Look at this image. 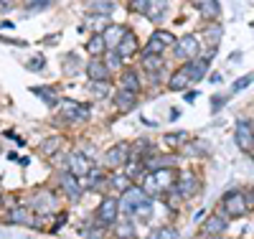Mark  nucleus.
<instances>
[{
  "mask_svg": "<svg viewBox=\"0 0 254 239\" xmlns=\"http://www.w3.org/2000/svg\"><path fill=\"white\" fill-rule=\"evenodd\" d=\"M89 8L97 10V15H110L117 5H115V3H104V0H99V3H89Z\"/></svg>",
  "mask_w": 254,
  "mask_h": 239,
  "instance_id": "473e14b6",
  "label": "nucleus"
},
{
  "mask_svg": "<svg viewBox=\"0 0 254 239\" xmlns=\"http://www.w3.org/2000/svg\"><path fill=\"white\" fill-rule=\"evenodd\" d=\"M188 84H193V81H190V77L183 69H178V72L171 74V79H168V89H171V92H183Z\"/></svg>",
  "mask_w": 254,
  "mask_h": 239,
  "instance_id": "aec40b11",
  "label": "nucleus"
},
{
  "mask_svg": "<svg viewBox=\"0 0 254 239\" xmlns=\"http://www.w3.org/2000/svg\"><path fill=\"white\" fill-rule=\"evenodd\" d=\"M87 74L92 81H110V69L104 67L102 59H89L87 61Z\"/></svg>",
  "mask_w": 254,
  "mask_h": 239,
  "instance_id": "2eb2a0df",
  "label": "nucleus"
},
{
  "mask_svg": "<svg viewBox=\"0 0 254 239\" xmlns=\"http://www.w3.org/2000/svg\"><path fill=\"white\" fill-rule=\"evenodd\" d=\"M181 69L190 77V81H201V79L206 77V72H208V61H203V59L198 56V59H193V61H186Z\"/></svg>",
  "mask_w": 254,
  "mask_h": 239,
  "instance_id": "f8f14e48",
  "label": "nucleus"
},
{
  "mask_svg": "<svg viewBox=\"0 0 254 239\" xmlns=\"http://www.w3.org/2000/svg\"><path fill=\"white\" fill-rule=\"evenodd\" d=\"M201 191V181H198V176L196 173H190V170H186L183 176H178V183H176V188L171 191V193H181V196H196V193Z\"/></svg>",
  "mask_w": 254,
  "mask_h": 239,
  "instance_id": "0eeeda50",
  "label": "nucleus"
},
{
  "mask_svg": "<svg viewBox=\"0 0 254 239\" xmlns=\"http://www.w3.org/2000/svg\"><path fill=\"white\" fill-rule=\"evenodd\" d=\"M145 239H178V229L176 227H158L147 234Z\"/></svg>",
  "mask_w": 254,
  "mask_h": 239,
  "instance_id": "a878e982",
  "label": "nucleus"
},
{
  "mask_svg": "<svg viewBox=\"0 0 254 239\" xmlns=\"http://www.w3.org/2000/svg\"><path fill=\"white\" fill-rule=\"evenodd\" d=\"M234 143L239 145V150H244V153H254V127H252V122H247V120L237 122Z\"/></svg>",
  "mask_w": 254,
  "mask_h": 239,
  "instance_id": "423d86ee",
  "label": "nucleus"
},
{
  "mask_svg": "<svg viewBox=\"0 0 254 239\" xmlns=\"http://www.w3.org/2000/svg\"><path fill=\"white\" fill-rule=\"evenodd\" d=\"M69 165H71L69 173H74L76 178H84V176H89V173L94 170L92 168V158L89 156H79V153L69 156Z\"/></svg>",
  "mask_w": 254,
  "mask_h": 239,
  "instance_id": "9b49d317",
  "label": "nucleus"
},
{
  "mask_svg": "<svg viewBox=\"0 0 254 239\" xmlns=\"http://www.w3.org/2000/svg\"><path fill=\"white\" fill-rule=\"evenodd\" d=\"M147 201H153V199L142 191V186H132L127 193H122V196H120V211L127 214V216H135L137 209H142Z\"/></svg>",
  "mask_w": 254,
  "mask_h": 239,
  "instance_id": "f257e3e1",
  "label": "nucleus"
},
{
  "mask_svg": "<svg viewBox=\"0 0 254 239\" xmlns=\"http://www.w3.org/2000/svg\"><path fill=\"white\" fill-rule=\"evenodd\" d=\"M8 8H13L10 3H0V10H8Z\"/></svg>",
  "mask_w": 254,
  "mask_h": 239,
  "instance_id": "c03bdc74",
  "label": "nucleus"
},
{
  "mask_svg": "<svg viewBox=\"0 0 254 239\" xmlns=\"http://www.w3.org/2000/svg\"><path fill=\"white\" fill-rule=\"evenodd\" d=\"M165 51V46H163V43H158L155 38H150V41H147V46L140 51V54H155V56H160Z\"/></svg>",
  "mask_w": 254,
  "mask_h": 239,
  "instance_id": "f704fd0d",
  "label": "nucleus"
},
{
  "mask_svg": "<svg viewBox=\"0 0 254 239\" xmlns=\"http://www.w3.org/2000/svg\"><path fill=\"white\" fill-rule=\"evenodd\" d=\"M127 31H130V28H125V26H110L107 31L102 33V38H104V43H107L110 51H117V46L122 43V38L127 36Z\"/></svg>",
  "mask_w": 254,
  "mask_h": 239,
  "instance_id": "4468645a",
  "label": "nucleus"
},
{
  "mask_svg": "<svg viewBox=\"0 0 254 239\" xmlns=\"http://www.w3.org/2000/svg\"><path fill=\"white\" fill-rule=\"evenodd\" d=\"M201 229H203L206 237H221V234L229 229V216H226V214H219V211H216V214H211L208 219L203 222Z\"/></svg>",
  "mask_w": 254,
  "mask_h": 239,
  "instance_id": "6e6552de",
  "label": "nucleus"
},
{
  "mask_svg": "<svg viewBox=\"0 0 254 239\" xmlns=\"http://www.w3.org/2000/svg\"><path fill=\"white\" fill-rule=\"evenodd\" d=\"M130 150H132L130 143H117V145H112V148L107 150V156H104V163H107L110 168H122V165L130 163V156H132Z\"/></svg>",
  "mask_w": 254,
  "mask_h": 239,
  "instance_id": "39448f33",
  "label": "nucleus"
},
{
  "mask_svg": "<svg viewBox=\"0 0 254 239\" xmlns=\"http://www.w3.org/2000/svg\"><path fill=\"white\" fill-rule=\"evenodd\" d=\"M203 38L208 41V49H216L219 41H221V26L219 23H208L203 28Z\"/></svg>",
  "mask_w": 254,
  "mask_h": 239,
  "instance_id": "b1692460",
  "label": "nucleus"
},
{
  "mask_svg": "<svg viewBox=\"0 0 254 239\" xmlns=\"http://www.w3.org/2000/svg\"><path fill=\"white\" fill-rule=\"evenodd\" d=\"M150 38H155L158 43H163V46H176V43H178V38H176L171 31H163V28H158Z\"/></svg>",
  "mask_w": 254,
  "mask_h": 239,
  "instance_id": "c756f323",
  "label": "nucleus"
},
{
  "mask_svg": "<svg viewBox=\"0 0 254 239\" xmlns=\"http://www.w3.org/2000/svg\"><path fill=\"white\" fill-rule=\"evenodd\" d=\"M8 224H23V227H38V219L28 209H13L8 216Z\"/></svg>",
  "mask_w": 254,
  "mask_h": 239,
  "instance_id": "f3484780",
  "label": "nucleus"
},
{
  "mask_svg": "<svg viewBox=\"0 0 254 239\" xmlns=\"http://www.w3.org/2000/svg\"><path fill=\"white\" fill-rule=\"evenodd\" d=\"M165 143L171 145V148H176V145H186L188 143V133H173V135H165Z\"/></svg>",
  "mask_w": 254,
  "mask_h": 239,
  "instance_id": "c9c22d12",
  "label": "nucleus"
},
{
  "mask_svg": "<svg viewBox=\"0 0 254 239\" xmlns=\"http://www.w3.org/2000/svg\"><path fill=\"white\" fill-rule=\"evenodd\" d=\"M64 222H66V214H61V216H59V219H56V224H54V232H56V229H59V227H61Z\"/></svg>",
  "mask_w": 254,
  "mask_h": 239,
  "instance_id": "79ce46f5",
  "label": "nucleus"
},
{
  "mask_svg": "<svg viewBox=\"0 0 254 239\" xmlns=\"http://www.w3.org/2000/svg\"><path fill=\"white\" fill-rule=\"evenodd\" d=\"M26 8H28V10H36V13H38V10H46V8H51V3H49V0H38V3H28Z\"/></svg>",
  "mask_w": 254,
  "mask_h": 239,
  "instance_id": "58836bf2",
  "label": "nucleus"
},
{
  "mask_svg": "<svg viewBox=\"0 0 254 239\" xmlns=\"http://www.w3.org/2000/svg\"><path fill=\"white\" fill-rule=\"evenodd\" d=\"M203 239H224V237H203Z\"/></svg>",
  "mask_w": 254,
  "mask_h": 239,
  "instance_id": "a18cd8bd",
  "label": "nucleus"
},
{
  "mask_svg": "<svg viewBox=\"0 0 254 239\" xmlns=\"http://www.w3.org/2000/svg\"><path fill=\"white\" fill-rule=\"evenodd\" d=\"M59 148H61V140H59V138H46L44 143H41V148H38V150H41L44 156H54Z\"/></svg>",
  "mask_w": 254,
  "mask_h": 239,
  "instance_id": "2f4dec72",
  "label": "nucleus"
},
{
  "mask_svg": "<svg viewBox=\"0 0 254 239\" xmlns=\"http://www.w3.org/2000/svg\"><path fill=\"white\" fill-rule=\"evenodd\" d=\"M224 97H214V99H211V110H214V112H219L221 110V107H224Z\"/></svg>",
  "mask_w": 254,
  "mask_h": 239,
  "instance_id": "a19ab883",
  "label": "nucleus"
},
{
  "mask_svg": "<svg viewBox=\"0 0 254 239\" xmlns=\"http://www.w3.org/2000/svg\"><path fill=\"white\" fill-rule=\"evenodd\" d=\"M112 102H115V107H117L120 112H130L132 107L137 104V94H132V92H127V89H120V92H115Z\"/></svg>",
  "mask_w": 254,
  "mask_h": 239,
  "instance_id": "dca6fc26",
  "label": "nucleus"
},
{
  "mask_svg": "<svg viewBox=\"0 0 254 239\" xmlns=\"http://www.w3.org/2000/svg\"><path fill=\"white\" fill-rule=\"evenodd\" d=\"M165 3H150V10H147V18L153 20V23H160V20L165 18Z\"/></svg>",
  "mask_w": 254,
  "mask_h": 239,
  "instance_id": "7c9ffc66",
  "label": "nucleus"
},
{
  "mask_svg": "<svg viewBox=\"0 0 254 239\" xmlns=\"http://www.w3.org/2000/svg\"><path fill=\"white\" fill-rule=\"evenodd\" d=\"M0 201H3V199H0Z\"/></svg>",
  "mask_w": 254,
  "mask_h": 239,
  "instance_id": "de8ad7c7",
  "label": "nucleus"
},
{
  "mask_svg": "<svg viewBox=\"0 0 254 239\" xmlns=\"http://www.w3.org/2000/svg\"><path fill=\"white\" fill-rule=\"evenodd\" d=\"M140 67H142L147 74H155V72L163 69V61H160V56H155V54H140Z\"/></svg>",
  "mask_w": 254,
  "mask_h": 239,
  "instance_id": "4be33fe9",
  "label": "nucleus"
},
{
  "mask_svg": "<svg viewBox=\"0 0 254 239\" xmlns=\"http://www.w3.org/2000/svg\"><path fill=\"white\" fill-rule=\"evenodd\" d=\"M247 211L249 209H247V201H244L242 191H229L221 199V214H226L229 219H239V216H244Z\"/></svg>",
  "mask_w": 254,
  "mask_h": 239,
  "instance_id": "f03ea898",
  "label": "nucleus"
},
{
  "mask_svg": "<svg viewBox=\"0 0 254 239\" xmlns=\"http://www.w3.org/2000/svg\"><path fill=\"white\" fill-rule=\"evenodd\" d=\"M254 81V74H247V77H242V79H237L234 84H231V92H242V89H247V86Z\"/></svg>",
  "mask_w": 254,
  "mask_h": 239,
  "instance_id": "e433bc0d",
  "label": "nucleus"
},
{
  "mask_svg": "<svg viewBox=\"0 0 254 239\" xmlns=\"http://www.w3.org/2000/svg\"><path fill=\"white\" fill-rule=\"evenodd\" d=\"M137 36L132 33V31H127V36L122 38V43H120V46H117V54L125 59V56H132V54H137Z\"/></svg>",
  "mask_w": 254,
  "mask_h": 239,
  "instance_id": "6ab92c4d",
  "label": "nucleus"
},
{
  "mask_svg": "<svg viewBox=\"0 0 254 239\" xmlns=\"http://www.w3.org/2000/svg\"><path fill=\"white\" fill-rule=\"evenodd\" d=\"M59 186L64 188V193L71 199V201H79V196H81V183H79V178L74 176V173H69V170H64L61 176H59Z\"/></svg>",
  "mask_w": 254,
  "mask_h": 239,
  "instance_id": "1a4fd4ad",
  "label": "nucleus"
},
{
  "mask_svg": "<svg viewBox=\"0 0 254 239\" xmlns=\"http://www.w3.org/2000/svg\"><path fill=\"white\" fill-rule=\"evenodd\" d=\"M89 23H92V28H94V36H102L104 31L110 28L107 15H89Z\"/></svg>",
  "mask_w": 254,
  "mask_h": 239,
  "instance_id": "c85d7f7f",
  "label": "nucleus"
},
{
  "mask_svg": "<svg viewBox=\"0 0 254 239\" xmlns=\"http://www.w3.org/2000/svg\"><path fill=\"white\" fill-rule=\"evenodd\" d=\"M89 92H92V97H97V99H107L110 92H112V86H110V81H92Z\"/></svg>",
  "mask_w": 254,
  "mask_h": 239,
  "instance_id": "bb28decb",
  "label": "nucleus"
},
{
  "mask_svg": "<svg viewBox=\"0 0 254 239\" xmlns=\"http://www.w3.org/2000/svg\"><path fill=\"white\" fill-rule=\"evenodd\" d=\"M120 199L117 196H104L102 204L97 206V222L99 224H117V216H120Z\"/></svg>",
  "mask_w": 254,
  "mask_h": 239,
  "instance_id": "20e7f679",
  "label": "nucleus"
},
{
  "mask_svg": "<svg viewBox=\"0 0 254 239\" xmlns=\"http://www.w3.org/2000/svg\"><path fill=\"white\" fill-rule=\"evenodd\" d=\"M211 81H214V84H221V74H211Z\"/></svg>",
  "mask_w": 254,
  "mask_h": 239,
  "instance_id": "37998d69",
  "label": "nucleus"
},
{
  "mask_svg": "<svg viewBox=\"0 0 254 239\" xmlns=\"http://www.w3.org/2000/svg\"><path fill=\"white\" fill-rule=\"evenodd\" d=\"M173 49H176V56H178V59L193 61V59L201 56V41H198L196 33H186V36L178 38V43H176Z\"/></svg>",
  "mask_w": 254,
  "mask_h": 239,
  "instance_id": "7ed1b4c3",
  "label": "nucleus"
},
{
  "mask_svg": "<svg viewBox=\"0 0 254 239\" xmlns=\"http://www.w3.org/2000/svg\"><path fill=\"white\" fill-rule=\"evenodd\" d=\"M87 51L92 54V59H99V56H104L110 49H107V43H104V38L102 36H92L89 41H87Z\"/></svg>",
  "mask_w": 254,
  "mask_h": 239,
  "instance_id": "5701e85b",
  "label": "nucleus"
},
{
  "mask_svg": "<svg viewBox=\"0 0 254 239\" xmlns=\"http://www.w3.org/2000/svg\"><path fill=\"white\" fill-rule=\"evenodd\" d=\"M208 150H211V145L206 140H196V143H186L183 145V153L186 156H206Z\"/></svg>",
  "mask_w": 254,
  "mask_h": 239,
  "instance_id": "393cba45",
  "label": "nucleus"
},
{
  "mask_svg": "<svg viewBox=\"0 0 254 239\" xmlns=\"http://www.w3.org/2000/svg\"><path fill=\"white\" fill-rule=\"evenodd\" d=\"M102 61H104V67H107L110 72H122V56L117 51H107Z\"/></svg>",
  "mask_w": 254,
  "mask_h": 239,
  "instance_id": "cd10ccee",
  "label": "nucleus"
},
{
  "mask_svg": "<svg viewBox=\"0 0 254 239\" xmlns=\"http://www.w3.org/2000/svg\"><path fill=\"white\" fill-rule=\"evenodd\" d=\"M130 8H132L135 13H142V15H147V10H150V0H132V3H130Z\"/></svg>",
  "mask_w": 254,
  "mask_h": 239,
  "instance_id": "4c0bfd02",
  "label": "nucleus"
},
{
  "mask_svg": "<svg viewBox=\"0 0 254 239\" xmlns=\"http://www.w3.org/2000/svg\"><path fill=\"white\" fill-rule=\"evenodd\" d=\"M59 110H61V115L66 117V120L76 122V120H87V110H89V107L87 104H76L71 99H61L59 102Z\"/></svg>",
  "mask_w": 254,
  "mask_h": 239,
  "instance_id": "9d476101",
  "label": "nucleus"
},
{
  "mask_svg": "<svg viewBox=\"0 0 254 239\" xmlns=\"http://www.w3.org/2000/svg\"><path fill=\"white\" fill-rule=\"evenodd\" d=\"M107 183H110V188H115L117 193H127V191L132 188V181L127 178V173H112Z\"/></svg>",
  "mask_w": 254,
  "mask_h": 239,
  "instance_id": "412c9836",
  "label": "nucleus"
},
{
  "mask_svg": "<svg viewBox=\"0 0 254 239\" xmlns=\"http://www.w3.org/2000/svg\"><path fill=\"white\" fill-rule=\"evenodd\" d=\"M33 92H36V94H38V97H41V99H46V102H49V104H56V99H54V97H51V94H49V92H51V89H44V86H38V89H33Z\"/></svg>",
  "mask_w": 254,
  "mask_h": 239,
  "instance_id": "ea45409f",
  "label": "nucleus"
},
{
  "mask_svg": "<svg viewBox=\"0 0 254 239\" xmlns=\"http://www.w3.org/2000/svg\"><path fill=\"white\" fill-rule=\"evenodd\" d=\"M117 237L120 239H132V222H117Z\"/></svg>",
  "mask_w": 254,
  "mask_h": 239,
  "instance_id": "72a5a7b5",
  "label": "nucleus"
},
{
  "mask_svg": "<svg viewBox=\"0 0 254 239\" xmlns=\"http://www.w3.org/2000/svg\"><path fill=\"white\" fill-rule=\"evenodd\" d=\"M193 8L201 13V18H206V20H214V18H219V13H221V5L216 3V0H198V3H193Z\"/></svg>",
  "mask_w": 254,
  "mask_h": 239,
  "instance_id": "a211bd4d",
  "label": "nucleus"
},
{
  "mask_svg": "<svg viewBox=\"0 0 254 239\" xmlns=\"http://www.w3.org/2000/svg\"><path fill=\"white\" fill-rule=\"evenodd\" d=\"M252 158H254V153H252Z\"/></svg>",
  "mask_w": 254,
  "mask_h": 239,
  "instance_id": "49530a36",
  "label": "nucleus"
},
{
  "mask_svg": "<svg viewBox=\"0 0 254 239\" xmlns=\"http://www.w3.org/2000/svg\"><path fill=\"white\" fill-rule=\"evenodd\" d=\"M120 86H122V89H127V92H132V94H140L142 81H140L137 69H125L122 77H120Z\"/></svg>",
  "mask_w": 254,
  "mask_h": 239,
  "instance_id": "ddd939ff",
  "label": "nucleus"
}]
</instances>
